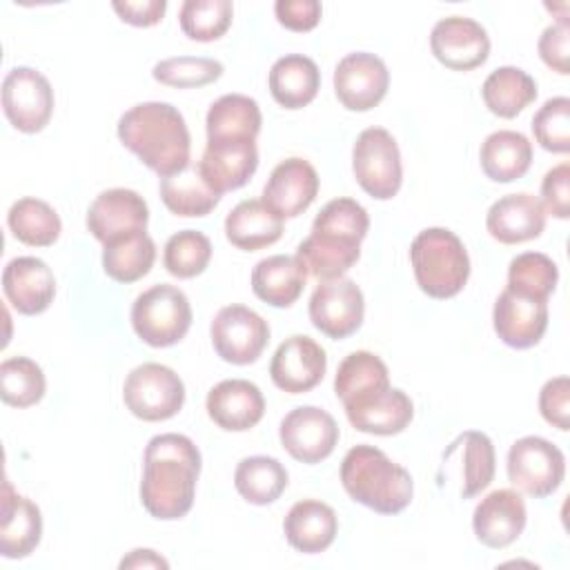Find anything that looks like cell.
Wrapping results in <instances>:
<instances>
[{"mask_svg": "<svg viewBox=\"0 0 570 570\" xmlns=\"http://www.w3.org/2000/svg\"><path fill=\"white\" fill-rule=\"evenodd\" d=\"M200 463V452L189 436L176 432L151 436L142 454V508L160 521L183 519L196 499Z\"/></svg>", "mask_w": 570, "mask_h": 570, "instance_id": "1", "label": "cell"}, {"mask_svg": "<svg viewBox=\"0 0 570 570\" xmlns=\"http://www.w3.org/2000/svg\"><path fill=\"white\" fill-rule=\"evenodd\" d=\"M370 216L354 198H334L316 214L309 236L298 243L296 258L307 276L318 281L341 278L361 256V240L367 236Z\"/></svg>", "mask_w": 570, "mask_h": 570, "instance_id": "2", "label": "cell"}, {"mask_svg": "<svg viewBox=\"0 0 570 570\" xmlns=\"http://www.w3.org/2000/svg\"><path fill=\"white\" fill-rule=\"evenodd\" d=\"M118 140L160 178L185 169L191 151V136L183 114L160 100L138 102L118 120Z\"/></svg>", "mask_w": 570, "mask_h": 570, "instance_id": "3", "label": "cell"}, {"mask_svg": "<svg viewBox=\"0 0 570 570\" xmlns=\"http://www.w3.org/2000/svg\"><path fill=\"white\" fill-rule=\"evenodd\" d=\"M347 497L379 514H399L412 503V474L374 445H354L341 463Z\"/></svg>", "mask_w": 570, "mask_h": 570, "instance_id": "4", "label": "cell"}, {"mask_svg": "<svg viewBox=\"0 0 570 570\" xmlns=\"http://www.w3.org/2000/svg\"><path fill=\"white\" fill-rule=\"evenodd\" d=\"M410 263L416 285L430 298H452L470 278L468 249L463 240L445 227L419 232L410 245Z\"/></svg>", "mask_w": 570, "mask_h": 570, "instance_id": "5", "label": "cell"}, {"mask_svg": "<svg viewBox=\"0 0 570 570\" xmlns=\"http://www.w3.org/2000/svg\"><path fill=\"white\" fill-rule=\"evenodd\" d=\"M191 305L187 294L167 283L151 285L131 305V327L151 347H171L191 327Z\"/></svg>", "mask_w": 570, "mask_h": 570, "instance_id": "6", "label": "cell"}, {"mask_svg": "<svg viewBox=\"0 0 570 570\" xmlns=\"http://www.w3.org/2000/svg\"><path fill=\"white\" fill-rule=\"evenodd\" d=\"M352 171L367 196L376 200L394 198L403 183L401 151L394 136L383 127L363 129L352 147Z\"/></svg>", "mask_w": 570, "mask_h": 570, "instance_id": "7", "label": "cell"}, {"mask_svg": "<svg viewBox=\"0 0 570 570\" xmlns=\"http://www.w3.org/2000/svg\"><path fill=\"white\" fill-rule=\"evenodd\" d=\"M505 472L517 492L543 499L557 492L563 483L566 456L543 436H521L508 450Z\"/></svg>", "mask_w": 570, "mask_h": 570, "instance_id": "8", "label": "cell"}, {"mask_svg": "<svg viewBox=\"0 0 570 570\" xmlns=\"http://www.w3.org/2000/svg\"><path fill=\"white\" fill-rule=\"evenodd\" d=\"M122 401L140 421H167L176 416L185 403V383L163 363H142L127 374Z\"/></svg>", "mask_w": 570, "mask_h": 570, "instance_id": "9", "label": "cell"}, {"mask_svg": "<svg viewBox=\"0 0 570 570\" xmlns=\"http://www.w3.org/2000/svg\"><path fill=\"white\" fill-rule=\"evenodd\" d=\"M53 89L47 76L33 67H13L2 80V111L9 125L22 134L42 131L53 114Z\"/></svg>", "mask_w": 570, "mask_h": 570, "instance_id": "10", "label": "cell"}, {"mask_svg": "<svg viewBox=\"0 0 570 570\" xmlns=\"http://www.w3.org/2000/svg\"><path fill=\"white\" fill-rule=\"evenodd\" d=\"M209 336L214 352L232 365H249L258 361L263 350L269 343L267 321L245 307V305H225L216 312Z\"/></svg>", "mask_w": 570, "mask_h": 570, "instance_id": "11", "label": "cell"}, {"mask_svg": "<svg viewBox=\"0 0 570 570\" xmlns=\"http://www.w3.org/2000/svg\"><path fill=\"white\" fill-rule=\"evenodd\" d=\"M309 321L327 338L341 341L352 336L365 314V298L361 287L347 278L321 281L309 296Z\"/></svg>", "mask_w": 570, "mask_h": 570, "instance_id": "12", "label": "cell"}, {"mask_svg": "<svg viewBox=\"0 0 570 570\" xmlns=\"http://www.w3.org/2000/svg\"><path fill=\"white\" fill-rule=\"evenodd\" d=\"M338 425L330 412L316 405H298L289 410L278 428L283 450L301 463L314 465L325 461L338 443Z\"/></svg>", "mask_w": 570, "mask_h": 570, "instance_id": "13", "label": "cell"}, {"mask_svg": "<svg viewBox=\"0 0 570 570\" xmlns=\"http://www.w3.org/2000/svg\"><path fill=\"white\" fill-rule=\"evenodd\" d=\"M147 200L127 187H111L100 191L87 209V229L102 245L138 232H147Z\"/></svg>", "mask_w": 570, "mask_h": 570, "instance_id": "14", "label": "cell"}, {"mask_svg": "<svg viewBox=\"0 0 570 570\" xmlns=\"http://www.w3.org/2000/svg\"><path fill=\"white\" fill-rule=\"evenodd\" d=\"M390 89L385 62L370 51H354L338 60L334 69V94L347 111L374 109Z\"/></svg>", "mask_w": 570, "mask_h": 570, "instance_id": "15", "label": "cell"}, {"mask_svg": "<svg viewBox=\"0 0 570 570\" xmlns=\"http://www.w3.org/2000/svg\"><path fill=\"white\" fill-rule=\"evenodd\" d=\"M432 56L452 71H472L490 56V38L481 22L465 16L441 18L430 33Z\"/></svg>", "mask_w": 570, "mask_h": 570, "instance_id": "16", "label": "cell"}, {"mask_svg": "<svg viewBox=\"0 0 570 570\" xmlns=\"http://www.w3.org/2000/svg\"><path fill=\"white\" fill-rule=\"evenodd\" d=\"M325 370V350L305 334L285 338L269 361L272 383L287 394H305L314 390L323 381Z\"/></svg>", "mask_w": 570, "mask_h": 570, "instance_id": "17", "label": "cell"}, {"mask_svg": "<svg viewBox=\"0 0 570 570\" xmlns=\"http://www.w3.org/2000/svg\"><path fill=\"white\" fill-rule=\"evenodd\" d=\"M528 523V510L521 492L512 488H499L485 494L472 514V530L479 543L492 550L514 543Z\"/></svg>", "mask_w": 570, "mask_h": 570, "instance_id": "18", "label": "cell"}, {"mask_svg": "<svg viewBox=\"0 0 570 570\" xmlns=\"http://www.w3.org/2000/svg\"><path fill=\"white\" fill-rule=\"evenodd\" d=\"M492 325L508 347H534L548 330V301L503 289L494 301Z\"/></svg>", "mask_w": 570, "mask_h": 570, "instance_id": "19", "label": "cell"}, {"mask_svg": "<svg viewBox=\"0 0 570 570\" xmlns=\"http://www.w3.org/2000/svg\"><path fill=\"white\" fill-rule=\"evenodd\" d=\"M318 194V174L314 165L305 158H285L281 160L265 187H263V203L278 214L283 220L285 218H296L301 216L316 198Z\"/></svg>", "mask_w": 570, "mask_h": 570, "instance_id": "20", "label": "cell"}, {"mask_svg": "<svg viewBox=\"0 0 570 570\" xmlns=\"http://www.w3.org/2000/svg\"><path fill=\"white\" fill-rule=\"evenodd\" d=\"M2 292L18 314L36 316L53 303L56 276L42 258L18 256L2 269Z\"/></svg>", "mask_w": 570, "mask_h": 570, "instance_id": "21", "label": "cell"}, {"mask_svg": "<svg viewBox=\"0 0 570 570\" xmlns=\"http://www.w3.org/2000/svg\"><path fill=\"white\" fill-rule=\"evenodd\" d=\"M207 416L225 432H247L265 414V399L256 383L245 379H225L216 383L205 399Z\"/></svg>", "mask_w": 570, "mask_h": 570, "instance_id": "22", "label": "cell"}, {"mask_svg": "<svg viewBox=\"0 0 570 570\" xmlns=\"http://www.w3.org/2000/svg\"><path fill=\"white\" fill-rule=\"evenodd\" d=\"M198 167L220 196L240 189L258 167L256 140H207Z\"/></svg>", "mask_w": 570, "mask_h": 570, "instance_id": "23", "label": "cell"}, {"mask_svg": "<svg viewBox=\"0 0 570 570\" xmlns=\"http://www.w3.org/2000/svg\"><path fill=\"white\" fill-rule=\"evenodd\" d=\"M488 234L503 245H519L534 240L546 229V212L528 191L505 194L494 200L485 214Z\"/></svg>", "mask_w": 570, "mask_h": 570, "instance_id": "24", "label": "cell"}, {"mask_svg": "<svg viewBox=\"0 0 570 570\" xmlns=\"http://www.w3.org/2000/svg\"><path fill=\"white\" fill-rule=\"evenodd\" d=\"M343 407L354 430L376 436H392L403 432L414 416L412 399L403 390L392 385L383 392L363 396Z\"/></svg>", "mask_w": 570, "mask_h": 570, "instance_id": "25", "label": "cell"}, {"mask_svg": "<svg viewBox=\"0 0 570 570\" xmlns=\"http://www.w3.org/2000/svg\"><path fill=\"white\" fill-rule=\"evenodd\" d=\"M42 539L40 508L18 494L9 479L2 483V517H0V554L4 559L29 557Z\"/></svg>", "mask_w": 570, "mask_h": 570, "instance_id": "26", "label": "cell"}, {"mask_svg": "<svg viewBox=\"0 0 570 570\" xmlns=\"http://www.w3.org/2000/svg\"><path fill=\"white\" fill-rule=\"evenodd\" d=\"M338 532V517L332 505L318 499L296 501L283 519L287 543L303 554L325 552Z\"/></svg>", "mask_w": 570, "mask_h": 570, "instance_id": "27", "label": "cell"}, {"mask_svg": "<svg viewBox=\"0 0 570 570\" xmlns=\"http://www.w3.org/2000/svg\"><path fill=\"white\" fill-rule=\"evenodd\" d=\"M252 292L272 307H289L305 289L307 272L296 256L274 254L252 269Z\"/></svg>", "mask_w": 570, "mask_h": 570, "instance_id": "28", "label": "cell"}, {"mask_svg": "<svg viewBox=\"0 0 570 570\" xmlns=\"http://www.w3.org/2000/svg\"><path fill=\"white\" fill-rule=\"evenodd\" d=\"M443 459H456L459 461V494L461 499H472L481 490H485L497 470V456L494 445L488 434L479 430H468L459 434L450 448L443 452Z\"/></svg>", "mask_w": 570, "mask_h": 570, "instance_id": "29", "label": "cell"}, {"mask_svg": "<svg viewBox=\"0 0 570 570\" xmlns=\"http://www.w3.org/2000/svg\"><path fill=\"white\" fill-rule=\"evenodd\" d=\"M267 87L281 107L303 109L321 89L318 65L303 53H287L272 65Z\"/></svg>", "mask_w": 570, "mask_h": 570, "instance_id": "30", "label": "cell"}, {"mask_svg": "<svg viewBox=\"0 0 570 570\" xmlns=\"http://www.w3.org/2000/svg\"><path fill=\"white\" fill-rule=\"evenodd\" d=\"M227 240L243 252H258L283 236V218L263 200H240L225 218Z\"/></svg>", "mask_w": 570, "mask_h": 570, "instance_id": "31", "label": "cell"}, {"mask_svg": "<svg viewBox=\"0 0 570 570\" xmlns=\"http://www.w3.org/2000/svg\"><path fill=\"white\" fill-rule=\"evenodd\" d=\"M483 174L494 183H512L525 176L532 165V142L514 129L492 131L479 151Z\"/></svg>", "mask_w": 570, "mask_h": 570, "instance_id": "32", "label": "cell"}, {"mask_svg": "<svg viewBox=\"0 0 570 570\" xmlns=\"http://www.w3.org/2000/svg\"><path fill=\"white\" fill-rule=\"evenodd\" d=\"M158 191L165 207L185 218L207 216L220 203V194L207 183L198 163H189L185 169L160 178Z\"/></svg>", "mask_w": 570, "mask_h": 570, "instance_id": "33", "label": "cell"}, {"mask_svg": "<svg viewBox=\"0 0 570 570\" xmlns=\"http://www.w3.org/2000/svg\"><path fill=\"white\" fill-rule=\"evenodd\" d=\"M263 116L254 98L245 94H225L207 109L205 131L207 140H256L261 134Z\"/></svg>", "mask_w": 570, "mask_h": 570, "instance_id": "34", "label": "cell"}, {"mask_svg": "<svg viewBox=\"0 0 570 570\" xmlns=\"http://www.w3.org/2000/svg\"><path fill=\"white\" fill-rule=\"evenodd\" d=\"M539 89L534 78L521 67H499L481 85V98L485 107L499 118L519 116L530 102H534Z\"/></svg>", "mask_w": 570, "mask_h": 570, "instance_id": "35", "label": "cell"}, {"mask_svg": "<svg viewBox=\"0 0 570 570\" xmlns=\"http://www.w3.org/2000/svg\"><path fill=\"white\" fill-rule=\"evenodd\" d=\"M287 483L289 474L285 465L274 456H245L234 470V488L252 505H269L278 501Z\"/></svg>", "mask_w": 570, "mask_h": 570, "instance_id": "36", "label": "cell"}, {"mask_svg": "<svg viewBox=\"0 0 570 570\" xmlns=\"http://www.w3.org/2000/svg\"><path fill=\"white\" fill-rule=\"evenodd\" d=\"M390 387V372L381 356L367 350L350 352L334 376V392L343 405Z\"/></svg>", "mask_w": 570, "mask_h": 570, "instance_id": "37", "label": "cell"}, {"mask_svg": "<svg viewBox=\"0 0 570 570\" xmlns=\"http://www.w3.org/2000/svg\"><path fill=\"white\" fill-rule=\"evenodd\" d=\"M7 225L13 238L29 247H49L62 232L58 212L49 203L33 196L18 198L9 207Z\"/></svg>", "mask_w": 570, "mask_h": 570, "instance_id": "38", "label": "cell"}, {"mask_svg": "<svg viewBox=\"0 0 570 570\" xmlns=\"http://www.w3.org/2000/svg\"><path fill=\"white\" fill-rule=\"evenodd\" d=\"M156 261V245L147 232H138L102 245V269L116 283H136L147 276Z\"/></svg>", "mask_w": 570, "mask_h": 570, "instance_id": "39", "label": "cell"}, {"mask_svg": "<svg viewBox=\"0 0 570 570\" xmlns=\"http://www.w3.org/2000/svg\"><path fill=\"white\" fill-rule=\"evenodd\" d=\"M47 379L42 367L27 356H11L0 363V396L11 407H31L42 401Z\"/></svg>", "mask_w": 570, "mask_h": 570, "instance_id": "40", "label": "cell"}, {"mask_svg": "<svg viewBox=\"0 0 570 570\" xmlns=\"http://www.w3.org/2000/svg\"><path fill=\"white\" fill-rule=\"evenodd\" d=\"M559 283L557 263L541 252H523L517 254L508 265V285L505 289L514 294H523L530 298H543L554 292Z\"/></svg>", "mask_w": 570, "mask_h": 570, "instance_id": "41", "label": "cell"}, {"mask_svg": "<svg viewBox=\"0 0 570 570\" xmlns=\"http://www.w3.org/2000/svg\"><path fill=\"white\" fill-rule=\"evenodd\" d=\"M212 261V240L198 229H183L169 236L163 249L165 269L180 281L200 276Z\"/></svg>", "mask_w": 570, "mask_h": 570, "instance_id": "42", "label": "cell"}, {"mask_svg": "<svg viewBox=\"0 0 570 570\" xmlns=\"http://www.w3.org/2000/svg\"><path fill=\"white\" fill-rule=\"evenodd\" d=\"M234 4L229 0H185L178 11L180 31L196 42H214L232 24Z\"/></svg>", "mask_w": 570, "mask_h": 570, "instance_id": "43", "label": "cell"}, {"mask_svg": "<svg viewBox=\"0 0 570 570\" xmlns=\"http://www.w3.org/2000/svg\"><path fill=\"white\" fill-rule=\"evenodd\" d=\"M225 67L216 58L207 56H174L154 65L151 76L156 82L176 89H198L216 82Z\"/></svg>", "mask_w": 570, "mask_h": 570, "instance_id": "44", "label": "cell"}, {"mask_svg": "<svg viewBox=\"0 0 570 570\" xmlns=\"http://www.w3.org/2000/svg\"><path fill=\"white\" fill-rule=\"evenodd\" d=\"M532 134L539 147L552 154L570 151V98L554 96L532 116Z\"/></svg>", "mask_w": 570, "mask_h": 570, "instance_id": "45", "label": "cell"}, {"mask_svg": "<svg viewBox=\"0 0 570 570\" xmlns=\"http://www.w3.org/2000/svg\"><path fill=\"white\" fill-rule=\"evenodd\" d=\"M539 412L557 430L570 428V379L554 376L543 383L539 392Z\"/></svg>", "mask_w": 570, "mask_h": 570, "instance_id": "46", "label": "cell"}, {"mask_svg": "<svg viewBox=\"0 0 570 570\" xmlns=\"http://www.w3.org/2000/svg\"><path fill=\"white\" fill-rule=\"evenodd\" d=\"M541 207L546 214L566 220L570 216V165L552 167L541 180Z\"/></svg>", "mask_w": 570, "mask_h": 570, "instance_id": "47", "label": "cell"}, {"mask_svg": "<svg viewBox=\"0 0 570 570\" xmlns=\"http://www.w3.org/2000/svg\"><path fill=\"white\" fill-rule=\"evenodd\" d=\"M539 58L552 71L568 76L570 73V29L568 22H554L543 29L537 42Z\"/></svg>", "mask_w": 570, "mask_h": 570, "instance_id": "48", "label": "cell"}, {"mask_svg": "<svg viewBox=\"0 0 570 570\" xmlns=\"http://www.w3.org/2000/svg\"><path fill=\"white\" fill-rule=\"evenodd\" d=\"M274 13L278 24H283L285 29L305 33L321 22L323 7L318 0H278L274 4Z\"/></svg>", "mask_w": 570, "mask_h": 570, "instance_id": "49", "label": "cell"}, {"mask_svg": "<svg viewBox=\"0 0 570 570\" xmlns=\"http://www.w3.org/2000/svg\"><path fill=\"white\" fill-rule=\"evenodd\" d=\"M111 9L131 27H154L167 11V0H114Z\"/></svg>", "mask_w": 570, "mask_h": 570, "instance_id": "50", "label": "cell"}, {"mask_svg": "<svg viewBox=\"0 0 570 570\" xmlns=\"http://www.w3.org/2000/svg\"><path fill=\"white\" fill-rule=\"evenodd\" d=\"M122 570L125 568H169V561L160 557L156 550L149 548H136L127 557L120 559L118 563Z\"/></svg>", "mask_w": 570, "mask_h": 570, "instance_id": "51", "label": "cell"}]
</instances>
